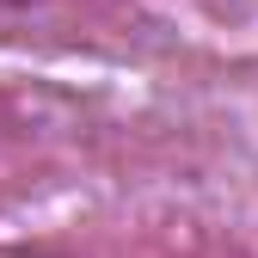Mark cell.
Listing matches in <instances>:
<instances>
[{
  "mask_svg": "<svg viewBox=\"0 0 258 258\" xmlns=\"http://www.w3.org/2000/svg\"><path fill=\"white\" fill-rule=\"evenodd\" d=\"M0 258H55V252H0Z\"/></svg>",
  "mask_w": 258,
  "mask_h": 258,
  "instance_id": "6da1fadb",
  "label": "cell"
}]
</instances>
